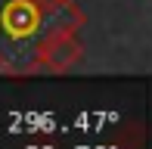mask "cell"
<instances>
[]
</instances>
